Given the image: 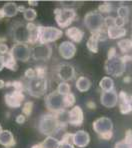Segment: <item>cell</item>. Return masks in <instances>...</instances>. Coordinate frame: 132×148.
Wrapping results in <instances>:
<instances>
[{
  "instance_id": "13",
  "label": "cell",
  "mask_w": 132,
  "mask_h": 148,
  "mask_svg": "<svg viewBox=\"0 0 132 148\" xmlns=\"http://www.w3.org/2000/svg\"><path fill=\"white\" fill-rule=\"evenodd\" d=\"M25 96L23 94V92H19V91L13 90L11 93H6L4 96V101L5 104L9 108L15 109V108H19L22 104V102L24 101Z\"/></svg>"
},
{
  "instance_id": "14",
  "label": "cell",
  "mask_w": 132,
  "mask_h": 148,
  "mask_svg": "<svg viewBox=\"0 0 132 148\" xmlns=\"http://www.w3.org/2000/svg\"><path fill=\"white\" fill-rule=\"evenodd\" d=\"M93 130L98 135H101L106 132L112 131L113 130V123H112L111 119L108 117H100L93 122Z\"/></svg>"
},
{
  "instance_id": "8",
  "label": "cell",
  "mask_w": 132,
  "mask_h": 148,
  "mask_svg": "<svg viewBox=\"0 0 132 148\" xmlns=\"http://www.w3.org/2000/svg\"><path fill=\"white\" fill-rule=\"evenodd\" d=\"M62 35H63V31L60 28L40 25L39 43L41 44H49L51 42H55L61 38Z\"/></svg>"
},
{
  "instance_id": "40",
  "label": "cell",
  "mask_w": 132,
  "mask_h": 148,
  "mask_svg": "<svg viewBox=\"0 0 132 148\" xmlns=\"http://www.w3.org/2000/svg\"><path fill=\"white\" fill-rule=\"evenodd\" d=\"M114 20H115V17L112 16H107L104 18V26L106 28L110 27V26H114Z\"/></svg>"
},
{
  "instance_id": "10",
  "label": "cell",
  "mask_w": 132,
  "mask_h": 148,
  "mask_svg": "<svg viewBox=\"0 0 132 148\" xmlns=\"http://www.w3.org/2000/svg\"><path fill=\"white\" fill-rule=\"evenodd\" d=\"M10 53L16 61L27 62L31 58V48L28 44H14L10 49Z\"/></svg>"
},
{
  "instance_id": "31",
  "label": "cell",
  "mask_w": 132,
  "mask_h": 148,
  "mask_svg": "<svg viewBox=\"0 0 132 148\" xmlns=\"http://www.w3.org/2000/svg\"><path fill=\"white\" fill-rule=\"evenodd\" d=\"M23 17L28 22H32L37 17V12L33 8H26L25 11L23 12Z\"/></svg>"
},
{
  "instance_id": "18",
  "label": "cell",
  "mask_w": 132,
  "mask_h": 148,
  "mask_svg": "<svg viewBox=\"0 0 132 148\" xmlns=\"http://www.w3.org/2000/svg\"><path fill=\"white\" fill-rule=\"evenodd\" d=\"M119 111L121 114H129L132 111L130 105V97L125 91H120L118 94Z\"/></svg>"
},
{
  "instance_id": "30",
  "label": "cell",
  "mask_w": 132,
  "mask_h": 148,
  "mask_svg": "<svg viewBox=\"0 0 132 148\" xmlns=\"http://www.w3.org/2000/svg\"><path fill=\"white\" fill-rule=\"evenodd\" d=\"M5 87H13L15 91H19V92H23V90L25 89L24 84L19 80L5 82Z\"/></svg>"
},
{
  "instance_id": "49",
  "label": "cell",
  "mask_w": 132,
  "mask_h": 148,
  "mask_svg": "<svg viewBox=\"0 0 132 148\" xmlns=\"http://www.w3.org/2000/svg\"><path fill=\"white\" fill-rule=\"evenodd\" d=\"M86 106H87L88 108H90V109H95V108H96V103H95L94 101H92V100H89V101L86 103Z\"/></svg>"
},
{
  "instance_id": "63",
  "label": "cell",
  "mask_w": 132,
  "mask_h": 148,
  "mask_svg": "<svg viewBox=\"0 0 132 148\" xmlns=\"http://www.w3.org/2000/svg\"><path fill=\"white\" fill-rule=\"evenodd\" d=\"M131 26H132V24H131Z\"/></svg>"
},
{
  "instance_id": "51",
  "label": "cell",
  "mask_w": 132,
  "mask_h": 148,
  "mask_svg": "<svg viewBox=\"0 0 132 148\" xmlns=\"http://www.w3.org/2000/svg\"><path fill=\"white\" fill-rule=\"evenodd\" d=\"M131 77L130 76H125L124 78H123V82H124V83H130L131 82Z\"/></svg>"
},
{
  "instance_id": "4",
  "label": "cell",
  "mask_w": 132,
  "mask_h": 148,
  "mask_svg": "<svg viewBox=\"0 0 132 148\" xmlns=\"http://www.w3.org/2000/svg\"><path fill=\"white\" fill-rule=\"evenodd\" d=\"M45 106L53 114H60L65 111L64 106V96L58 93L57 90L52 91L45 96Z\"/></svg>"
},
{
  "instance_id": "43",
  "label": "cell",
  "mask_w": 132,
  "mask_h": 148,
  "mask_svg": "<svg viewBox=\"0 0 132 148\" xmlns=\"http://www.w3.org/2000/svg\"><path fill=\"white\" fill-rule=\"evenodd\" d=\"M99 136V138L100 139H102V140H106V141H108V140H110V139L113 137V131H109V132H106V133L104 134H101V135H98Z\"/></svg>"
},
{
  "instance_id": "35",
  "label": "cell",
  "mask_w": 132,
  "mask_h": 148,
  "mask_svg": "<svg viewBox=\"0 0 132 148\" xmlns=\"http://www.w3.org/2000/svg\"><path fill=\"white\" fill-rule=\"evenodd\" d=\"M113 10V6L112 4H110L109 2H104V3H101L98 6V12L100 14L102 13H110Z\"/></svg>"
},
{
  "instance_id": "38",
  "label": "cell",
  "mask_w": 132,
  "mask_h": 148,
  "mask_svg": "<svg viewBox=\"0 0 132 148\" xmlns=\"http://www.w3.org/2000/svg\"><path fill=\"white\" fill-rule=\"evenodd\" d=\"M34 70H35L36 76H39V77H45L46 76V67L36 66Z\"/></svg>"
},
{
  "instance_id": "5",
  "label": "cell",
  "mask_w": 132,
  "mask_h": 148,
  "mask_svg": "<svg viewBox=\"0 0 132 148\" xmlns=\"http://www.w3.org/2000/svg\"><path fill=\"white\" fill-rule=\"evenodd\" d=\"M55 20L59 28H67L76 19L77 14L75 9L69 7L56 8L54 10Z\"/></svg>"
},
{
  "instance_id": "17",
  "label": "cell",
  "mask_w": 132,
  "mask_h": 148,
  "mask_svg": "<svg viewBox=\"0 0 132 148\" xmlns=\"http://www.w3.org/2000/svg\"><path fill=\"white\" fill-rule=\"evenodd\" d=\"M90 142V135L85 130H79V131L73 133V145L79 148L86 147Z\"/></svg>"
},
{
  "instance_id": "20",
  "label": "cell",
  "mask_w": 132,
  "mask_h": 148,
  "mask_svg": "<svg viewBox=\"0 0 132 148\" xmlns=\"http://www.w3.org/2000/svg\"><path fill=\"white\" fill-rule=\"evenodd\" d=\"M27 28L29 31V41L28 44L35 45L39 42V35H40V25H36L33 22H28Z\"/></svg>"
},
{
  "instance_id": "34",
  "label": "cell",
  "mask_w": 132,
  "mask_h": 148,
  "mask_svg": "<svg viewBox=\"0 0 132 148\" xmlns=\"http://www.w3.org/2000/svg\"><path fill=\"white\" fill-rule=\"evenodd\" d=\"M57 91H58V93H60L61 95L65 96L66 94L70 93V85H69L67 82H61V83H59V85L57 87Z\"/></svg>"
},
{
  "instance_id": "32",
  "label": "cell",
  "mask_w": 132,
  "mask_h": 148,
  "mask_svg": "<svg viewBox=\"0 0 132 148\" xmlns=\"http://www.w3.org/2000/svg\"><path fill=\"white\" fill-rule=\"evenodd\" d=\"M76 102V97L73 93H68L64 96V106L65 108H70V107H73Z\"/></svg>"
},
{
  "instance_id": "7",
  "label": "cell",
  "mask_w": 132,
  "mask_h": 148,
  "mask_svg": "<svg viewBox=\"0 0 132 148\" xmlns=\"http://www.w3.org/2000/svg\"><path fill=\"white\" fill-rule=\"evenodd\" d=\"M125 68H126V64L122 60L121 56L117 55L107 59L104 64L106 74L114 77H120L125 72Z\"/></svg>"
},
{
  "instance_id": "24",
  "label": "cell",
  "mask_w": 132,
  "mask_h": 148,
  "mask_svg": "<svg viewBox=\"0 0 132 148\" xmlns=\"http://www.w3.org/2000/svg\"><path fill=\"white\" fill-rule=\"evenodd\" d=\"M91 81L86 76H80L78 79L76 80V83H75L77 90L80 91V92H87L91 88Z\"/></svg>"
},
{
  "instance_id": "42",
  "label": "cell",
  "mask_w": 132,
  "mask_h": 148,
  "mask_svg": "<svg viewBox=\"0 0 132 148\" xmlns=\"http://www.w3.org/2000/svg\"><path fill=\"white\" fill-rule=\"evenodd\" d=\"M114 148H131V146H130V144H129L128 142H126V141L123 139V140L116 142Z\"/></svg>"
},
{
  "instance_id": "25",
  "label": "cell",
  "mask_w": 132,
  "mask_h": 148,
  "mask_svg": "<svg viewBox=\"0 0 132 148\" xmlns=\"http://www.w3.org/2000/svg\"><path fill=\"white\" fill-rule=\"evenodd\" d=\"M3 58V62H4V67L11 71H16L17 70V61L15 60V58L12 56V54L7 53L6 55L2 56Z\"/></svg>"
},
{
  "instance_id": "52",
  "label": "cell",
  "mask_w": 132,
  "mask_h": 148,
  "mask_svg": "<svg viewBox=\"0 0 132 148\" xmlns=\"http://www.w3.org/2000/svg\"><path fill=\"white\" fill-rule=\"evenodd\" d=\"M3 68H5V67H4L3 58H2V56H0V71H2V69Z\"/></svg>"
},
{
  "instance_id": "23",
  "label": "cell",
  "mask_w": 132,
  "mask_h": 148,
  "mask_svg": "<svg viewBox=\"0 0 132 148\" xmlns=\"http://www.w3.org/2000/svg\"><path fill=\"white\" fill-rule=\"evenodd\" d=\"M1 11L3 13L4 17H14L18 14V5L15 4L14 2H7L1 8Z\"/></svg>"
},
{
  "instance_id": "26",
  "label": "cell",
  "mask_w": 132,
  "mask_h": 148,
  "mask_svg": "<svg viewBox=\"0 0 132 148\" xmlns=\"http://www.w3.org/2000/svg\"><path fill=\"white\" fill-rule=\"evenodd\" d=\"M99 87L101 88L102 91H110L114 89V81L111 77L109 76H105L99 82Z\"/></svg>"
},
{
  "instance_id": "48",
  "label": "cell",
  "mask_w": 132,
  "mask_h": 148,
  "mask_svg": "<svg viewBox=\"0 0 132 148\" xmlns=\"http://www.w3.org/2000/svg\"><path fill=\"white\" fill-rule=\"evenodd\" d=\"M121 58H122V60L124 61L125 64H126L127 62L132 61V56H131V55H129V54H124L123 56H121Z\"/></svg>"
},
{
  "instance_id": "11",
  "label": "cell",
  "mask_w": 132,
  "mask_h": 148,
  "mask_svg": "<svg viewBox=\"0 0 132 148\" xmlns=\"http://www.w3.org/2000/svg\"><path fill=\"white\" fill-rule=\"evenodd\" d=\"M58 79H60L62 82L71 81L75 78V68L73 65L67 62H62L58 64L56 69Z\"/></svg>"
},
{
  "instance_id": "2",
  "label": "cell",
  "mask_w": 132,
  "mask_h": 148,
  "mask_svg": "<svg viewBox=\"0 0 132 148\" xmlns=\"http://www.w3.org/2000/svg\"><path fill=\"white\" fill-rule=\"evenodd\" d=\"M8 33L15 44H28L29 31L27 23L21 20H15L10 24Z\"/></svg>"
},
{
  "instance_id": "39",
  "label": "cell",
  "mask_w": 132,
  "mask_h": 148,
  "mask_svg": "<svg viewBox=\"0 0 132 148\" xmlns=\"http://www.w3.org/2000/svg\"><path fill=\"white\" fill-rule=\"evenodd\" d=\"M9 47L6 43H0V56H4L9 53Z\"/></svg>"
},
{
  "instance_id": "45",
  "label": "cell",
  "mask_w": 132,
  "mask_h": 148,
  "mask_svg": "<svg viewBox=\"0 0 132 148\" xmlns=\"http://www.w3.org/2000/svg\"><path fill=\"white\" fill-rule=\"evenodd\" d=\"M124 140L126 141V142H128L129 144L132 142V130L131 129H128L126 131V133H125V138Z\"/></svg>"
},
{
  "instance_id": "41",
  "label": "cell",
  "mask_w": 132,
  "mask_h": 148,
  "mask_svg": "<svg viewBox=\"0 0 132 148\" xmlns=\"http://www.w3.org/2000/svg\"><path fill=\"white\" fill-rule=\"evenodd\" d=\"M127 20L122 19L120 17H115V20H114V26H117V27H124V25L126 24Z\"/></svg>"
},
{
  "instance_id": "54",
  "label": "cell",
  "mask_w": 132,
  "mask_h": 148,
  "mask_svg": "<svg viewBox=\"0 0 132 148\" xmlns=\"http://www.w3.org/2000/svg\"><path fill=\"white\" fill-rule=\"evenodd\" d=\"M25 9H26V8H25L24 7V6H23V5H20V6H18V11L19 12H24L25 11Z\"/></svg>"
},
{
  "instance_id": "33",
  "label": "cell",
  "mask_w": 132,
  "mask_h": 148,
  "mask_svg": "<svg viewBox=\"0 0 132 148\" xmlns=\"http://www.w3.org/2000/svg\"><path fill=\"white\" fill-rule=\"evenodd\" d=\"M117 16L122 19L127 20V19H128V16H129V8L124 5L118 7L117 8Z\"/></svg>"
},
{
  "instance_id": "62",
  "label": "cell",
  "mask_w": 132,
  "mask_h": 148,
  "mask_svg": "<svg viewBox=\"0 0 132 148\" xmlns=\"http://www.w3.org/2000/svg\"><path fill=\"white\" fill-rule=\"evenodd\" d=\"M131 41H132V35H131Z\"/></svg>"
},
{
  "instance_id": "44",
  "label": "cell",
  "mask_w": 132,
  "mask_h": 148,
  "mask_svg": "<svg viewBox=\"0 0 132 148\" xmlns=\"http://www.w3.org/2000/svg\"><path fill=\"white\" fill-rule=\"evenodd\" d=\"M24 75H25V77L28 78V79H30V78H33L34 76H36L35 70H34L33 68H28L27 70L25 71Z\"/></svg>"
},
{
  "instance_id": "22",
  "label": "cell",
  "mask_w": 132,
  "mask_h": 148,
  "mask_svg": "<svg viewBox=\"0 0 132 148\" xmlns=\"http://www.w3.org/2000/svg\"><path fill=\"white\" fill-rule=\"evenodd\" d=\"M107 37L109 39H119L126 35L127 31L124 27H117V26H110L107 27Z\"/></svg>"
},
{
  "instance_id": "55",
  "label": "cell",
  "mask_w": 132,
  "mask_h": 148,
  "mask_svg": "<svg viewBox=\"0 0 132 148\" xmlns=\"http://www.w3.org/2000/svg\"><path fill=\"white\" fill-rule=\"evenodd\" d=\"M4 87H5V81L2 80V79H0V89L4 88Z\"/></svg>"
},
{
  "instance_id": "53",
  "label": "cell",
  "mask_w": 132,
  "mask_h": 148,
  "mask_svg": "<svg viewBox=\"0 0 132 148\" xmlns=\"http://www.w3.org/2000/svg\"><path fill=\"white\" fill-rule=\"evenodd\" d=\"M28 3H29V5L31 6H37L38 5V1H28Z\"/></svg>"
},
{
  "instance_id": "28",
  "label": "cell",
  "mask_w": 132,
  "mask_h": 148,
  "mask_svg": "<svg viewBox=\"0 0 132 148\" xmlns=\"http://www.w3.org/2000/svg\"><path fill=\"white\" fill-rule=\"evenodd\" d=\"M117 45L120 49V51L124 54H127L132 49V41L131 39L123 38L117 42Z\"/></svg>"
},
{
  "instance_id": "9",
  "label": "cell",
  "mask_w": 132,
  "mask_h": 148,
  "mask_svg": "<svg viewBox=\"0 0 132 148\" xmlns=\"http://www.w3.org/2000/svg\"><path fill=\"white\" fill-rule=\"evenodd\" d=\"M52 56V47L50 44H35L31 48V57L37 61H47Z\"/></svg>"
},
{
  "instance_id": "19",
  "label": "cell",
  "mask_w": 132,
  "mask_h": 148,
  "mask_svg": "<svg viewBox=\"0 0 132 148\" xmlns=\"http://www.w3.org/2000/svg\"><path fill=\"white\" fill-rule=\"evenodd\" d=\"M66 36L73 43H80L84 38V31L78 27H69L65 31Z\"/></svg>"
},
{
  "instance_id": "60",
  "label": "cell",
  "mask_w": 132,
  "mask_h": 148,
  "mask_svg": "<svg viewBox=\"0 0 132 148\" xmlns=\"http://www.w3.org/2000/svg\"><path fill=\"white\" fill-rule=\"evenodd\" d=\"M2 130H3V129H2V126H1V124H0V133L2 132Z\"/></svg>"
},
{
  "instance_id": "59",
  "label": "cell",
  "mask_w": 132,
  "mask_h": 148,
  "mask_svg": "<svg viewBox=\"0 0 132 148\" xmlns=\"http://www.w3.org/2000/svg\"><path fill=\"white\" fill-rule=\"evenodd\" d=\"M130 105H131V108H132V95L130 96Z\"/></svg>"
},
{
  "instance_id": "56",
  "label": "cell",
  "mask_w": 132,
  "mask_h": 148,
  "mask_svg": "<svg viewBox=\"0 0 132 148\" xmlns=\"http://www.w3.org/2000/svg\"><path fill=\"white\" fill-rule=\"evenodd\" d=\"M31 148H43L42 147V143H38V144H35V145H33Z\"/></svg>"
},
{
  "instance_id": "6",
  "label": "cell",
  "mask_w": 132,
  "mask_h": 148,
  "mask_svg": "<svg viewBox=\"0 0 132 148\" xmlns=\"http://www.w3.org/2000/svg\"><path fill=\"white\" fill-rule=\"evenodd\" d=\"M84 25L86 26L88 30L91 33L99 31L102 28H104V17L102 14L98 12V10H94V11H89L85 14L84 16Z\"/></svg>"
},
{
  "instance_id": "58",
  "label": "cell",
  "mask_w": 132,
  "mask_h": 148,
  "mask_svg": "<svg viewBox=\"0 0 132 148\" xmlns=\"http://www.w3.org/2000/svg\"><path fill=\"white\" fill-rule=\"evenodd\" d=\"M2 18H4V16H3V13H2L1 9H0V20H2Z\"/></svg>"
},
{
  "instance_id": "3",
  "label": "cell",
  "mask_w": 132,
  "mask_h": 148,
  "mask_svg": "<svg viewBox=\"0 0 132 148\" xmlns=\"http://www.w3.org/2000/svg\"><path fill=\"white\" fill-rule=\"evenodd\" d=\"M47 79L46 77H39L34 76L33 78L28 79L26 83V90L28 94L35 98H40L47 91Z\"/></svg>"
},
{
  "instance_id": "15",
  "label": "cell",
  "mask_w": 132,
  "mask_h": 148,
  "mask_svg": "<svg viewBox=\"0 0 132 148\" xmlns=\"http://www.w3.org/2000/svg\"><path fill=\"white\" fill-rule=\"evenodd\" d=\"M100 102L106 108H113L118 103V94L115 89L110 91H102L100 94Z\"/></svg>"
},
{
  "instance_id": "29",
  "label": "cell",
  "mask_w": 132,
  "mask_h": 148,
  "mask_svg": "<svg viewBox=\"0 0 132 148\" xmlns=\"http://www.w3.org/2000/svg\"><path fill=\"white\" fill-rule=\"evenodd\" d=\"M59 146H60L59 140H57L53 136H47L44 139V141L42 142L43 148H59Z\"/></svg>"
},
{
  "instance_id": "16",
  "label": "cell",
  "mask_w": 132,
  "mask_h": 148,
  "mask_svg": "<svg viewBox=\"0 0 132 148\" xmlns=\"http://www.w3.org/2000/svg\"><path fill=\"white\" fill-rule=\"evenodd\" d=\"M76 46L71 41H63L58 46V52H59L60 56L65 60L72 59L76 54Z\"/></svg>"
},
{
  "instance_id": "46",
  "label": "cell",
  "mask_w": 132,
  "mask_h": 148,
  "mask_svg": "<svg viewBox=\"0 0 132 148\" xmlns=\"http://www.w3.org/2000/svg\"><path fill=\"white\" fill-rule=\"evenodd\" d=\"M114 56H116V48L115 47H110L109 50H108V53H107V59L114 57Z\"/></svg>"
},
{
  "instance_id": "61",
  "label": "cell",
  "mask_w": 132,
  "mask_h": 148,
  "mask_svg": "<svg viewBox=\"0 0 132 148\" xmlns=\"http://www.w3.org/2000/svg\"><path fill=\"white\" fill-rule=\"evenodd\" d=\"M130 146H131V148H132V142L130 143Z\"/></svg>"
},
{
  "instance_id": "21",
  "label": "cell",
  "mask_w": 132,
  "mask_h": 148,
  "mask_svg": "<svg viewBox=\"0 0 132 148\" xmlns=\"http://www.w3.org/2000/svg\"><path fill=\"white\" fill-rule=\"evenodd\" d=\"M15 144H16V141L12 132L10 130H2V132L0 133V145L6 148H10L15 146Z\"/></svg>"
},
{
  "instance_id": "57",
  "label": "cell",
  "mask_w": 132,
  "mask_h": 148,
  "mask_svg": "<svg viewBox=\"0 0 132 148\" xmlns=\"http://www.w3.org/2000/svg\"><path fill=\"white\" fill-rule=\"evenodd\" d=\"M6 38L5 37H0V43H5Z\"/></svg>"
},
{
  "instance_id": "50",
  "label": "cell",
  "mask_w": 132,
  "mask_h": 148,
  "mask_svg": "<svg viewBox=\"0 0 132 148\" xmlns=\"http://www.w3.org/2000/svg\"><path fill=\"white\" fill-rule=\"evenodd\" d=\"M59 148H74V145L69 144V143H64V144H60Z\"/></svg>"
},
{
  "instance_id": "47",
  "label": "cell",
  "mask_w": 132,
  "mask_h": 148,
  "mask_svg": "<svg viewBox=\"0 0 132 148\" xmlns=\"http://www.w3.org/2000/svg\"><path fill=\"white\" fill-rule=\"evenodd\" d=\"M15 121H16L18 124H23L25 121H26V116H25L24 114L18 115V116L16 117V119H15Z\"/></svg>"
},
{
  "instance_id": "37",
  "label": "cell",
  "mask_w": 132,
  "mask_h": 148,
  "mask_svg": "<svg viewBox=\"0 0 132 148\" xmlns=\"http://www.w3.org/2000/svg\"><path fill=\"white\" fill-rule=\"evenodd\" d=\"M60 144H64V143H69V144H73V133H68L66 132L63 136H62L61 140H59Z\"/></svg>"
},
{
  "instance_id": "12",
  "label": "cell",
  "mask_w": 132,
  "mask_h": 148,
  "mask_svg": "<svg viewBox=\"0 0 132 148\" xmlns=\"http://www.w3.org/2000/svg\"><path fill=\"white\" fill-rule=\"evenodd\" d=\"M84 120V113L82 108L78 105H75L67 113V122L74 127H79L82 125Z\"/></svg>"
},
{
  "instance_id": "36",
  "label": "cell",
  "mask_w": 132,
  "mask_h": 148,
  "mask_svg": "<svg viewBox=\"0 0 132 148\" xmlns=\"http://www.w3.org/2000/svg\"><path fill=\"white\" fill-rule=\"evenodd\" d=\"M33 111V102L32 101H27L25 102V104L23 105V108H22V113L25 115L26 117L30 116Z\"/></svg>"
},
{
  "instance_id": "27",
  "label": "cell",
  "mask_w": 132,
  "mask_h": 148,
  "mask_svg": "<svg viewBox=\"0 0 132 148\" xmlns=\"http://www.w3.org/2000/svg\"><path fill=\"white\" fill-rule=\"evenodd\" d=\"M98 38L94 35V34H91V36L88 38L87 42H86V46H87V49L89 50L92 53H97L98 52Z\"/></svg>"
},
{
  "instance_id": "1",
  "label": "cell",
  "mask_w": 132,
  "mask_h": 148,
  "mask_svg": "<svg viewBox=\"0 0 132 148\" xmlns=\"http://www.w3.org/2000/svg\"><path fill=\"white\" fill-rule=\"evenodd\" d=\"M67 123L61 121L58 115L53 113L44 114L40 117L38 122V130L41 134L46 136H52L58 133L60 130H64L67 128Z\"/></svg>"
}]
</instances>
